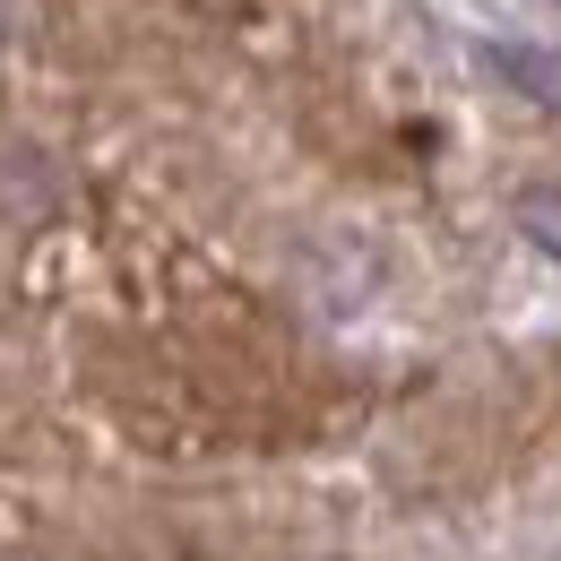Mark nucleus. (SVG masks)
<instances>
[{"mask_svg":"<svg viewBox=\"0 0 561 561\" xmlns=\"http://www.w3.org/2000/svg\"><path fill=\"white\" fill-rule=\"evenodd\" d=\"M518 225H527L536 251H553V260H561V191H527V199H518Z\"/></svg>","mask_w":561,"mask_h":561,"instance_id":"1","label":"nucleus"},{"mask_svg":"<svg viewBox=\"0 0 561 561\" xmlns=\"http://www.w3.org/2000/svg\"><path fill=\"white\" fill-rule=\"evenodd\" d=\"M501 70H510V78H527L536 95H553V104H561V61H536V53H501Z\"/></svg>","mask_w":561,"mask_h":561,"instance_id":"2","label":"nucleus"}]
</instances>
